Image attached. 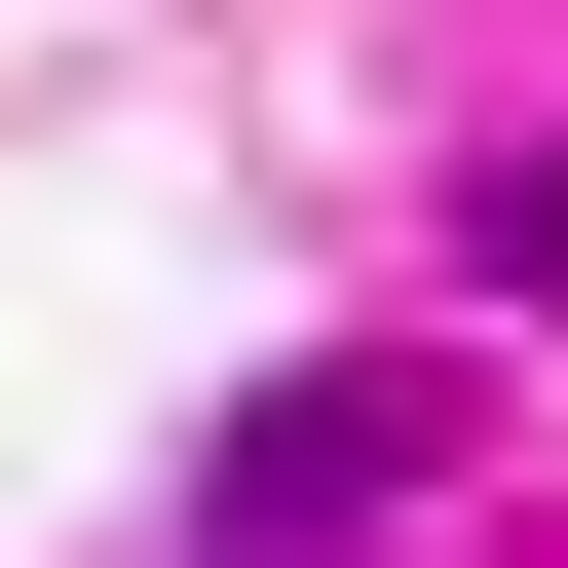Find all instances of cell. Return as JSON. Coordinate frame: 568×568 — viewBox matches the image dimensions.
Returning a JSON list of instances; mask_svg holds the SVG:
<instances>
[{
  "mask_svg": "<svg viewBox=\"0 0 568 568\" xmlns=\"http://www.w3.org/2000/svg\"><path fill=\"white\" fill-rule=\"evenodd\" d=\"M417 455H455V379H265V417H227V493H190V530H227V568H304V530H379V493H417Z\"/></svg>",
  "mask_w": 568,
  "mask_h": 568,
  "instance_id": "1",
  "label": "cell"
},
{
  "mask_svg": "<svg viewBox=\"0 0 568 568\" xmlns=\"http://www.w3.org/2000/svg\"><path fill=\"white\" fill-rule=\"evenodd\" d=\"M493 265H530V304H568V152H530V227H493Z\"/></svg>",
  "mask_w": 568,
  "mask_h": 568,
  "instance_id": "2",
  "label": "cell"
}]
</instances>
